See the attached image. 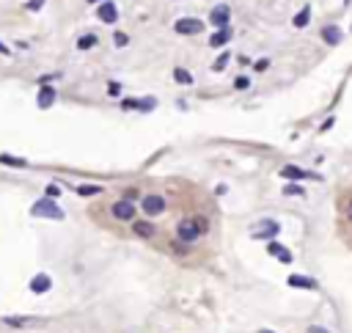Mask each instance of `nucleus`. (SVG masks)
Returning <instances> with one entry per match:
<instances>
[{"label": "nucleus", "mask_w": 352, "mask_h": 333, "mask_svg": "<svg viewBox=\"0 0 352 333\" xmlns=\"http://www.w3.org/2000/svg\"><path fill=\"white\" fill-rule=\"evenodd\" d=\"M259 333H275V330H267V328H261V330H259Z\"/></svg>", "instance_id": "58836bf2"}, {"label": "nucleus", "mask_w": 352, "mask_h": 333, "mask_svg": "<svg viewBox=\"0 0 352 333\" xmlns=\"http://www.w3.org/2000/svg\"><path fill=\"white\" fill-rule=\"evenodd\" d=\"M319 36H322V42H325V44L336 47V44H341V28H338V25H325Z\"/></svg>", "instance_id": "2eb2a0df"}, {"label": "nucleus", "mask_w": 352, "mask_h": 333, "mask_svg": "<svg viewBox=\"0 0 352 333\" xmlns=\"http://www.w3.org/2000/svg\"><path fill=\"white\" fill-rule=\"evenodd\" d=\"M140 209H143L149 218H157V215H162L168 209V201L160 196V193H146V196L140 198Z\"/></svg>", "instance_id": "20e7f679"}, {"label": "nucleus", "mask_w": 352, "mask_h": 333, "mask_svg": "<svg viewBox=\"0 0 352 333\" xmlns=\"http://www.w3.org/2000/svg\"><path fill=\"white\" fill-rule=\"evenodd\" d=\"M97 42H99V39H97V33H83V36H80L77 39V50H94V47H97Z\"/></svg>", "instance_id": "6ab92c4d"}, {"label": "nucleus", "mask_w": 352, "mask_h": 333, "mask_svg": "<svg viewBox=\"0 0 352 333\" xmlns=\"http://www.w3.org/2000/svg\"><path fill=\"white\" fill-rule=\"evenodd\" d=\"M97 17L105 22V25H113V22L119 20V9H116L113 0H102V3L97 6Z\"/></svg>", "instance_id": "6e6552de"}, {"label": "nucleus", "mask_w": 352, "mask_h": 333, "mask_svg": "<svg viewBox=\"0 0 352 333\" xmlns=\"http://www.w3.org/2000/svg\"><path fill=\"white\" fill-rule=\"evenodd\" d=\"M228 58H231V52H220V58L212 63V72H223V69H226V63H228Z\"/></svg>", "instance_id": "a878e982"}, {"label": "nucleus", "mask_w": 352, "mask_h": 333, "mask_svg": "<svg viewBox=\"0 0 352 333\" xmlns=\"http://www.w3.org/2000/svg\"><path fill=\"white\" fill-rule=\"evenodd\" d=\"M0 55H6V58H9V55H11V50H9V47H6V44H3V42H0Z\"/></svg>", "instance_id": "4c0bfd02"}, {"label": "nucleus", "mask_w": 352, "mask_h": 333, "mask_svg": "<svg viewBox=\"0 0 352 333\" xmlns=\"http://www.w3.org/2000/svg\"><path fill=\"white\" fill-rule=\"evenodd\" d=\"M121 110H143V99H135V97H127V99H121Z\"/></svg>", "instance_id": "4be33fe9"}, {"label": "nucleus", "mask_w": 352, "mask_h": 333, "mask_svg": "<svg viewBox=\"0 0 352 333\" xmlns=\"http://www.w3.org/2000/svg\"><path fill=\"white\" fill-rule=\"evenodd\" d=\"M201 237L204 234H201V229L196 226V220H193V218H185V220L176 223V239H182V242L193 245V242H198Z\"/></svg>", "instance_id": "7ed1b4c3"}, {"label": "nucleus", "mask_w": 352, "mask_h": 333, "mask_svg": "<svg viewBox=\"0 0 352 333\" xmlns=\"http://www.w3.org/2000/svg\"><path fill=\"white\" fill-rule=\"evenodd\" d=\"M108 94L110 97H121V83H108Z\"/></svg>", "instance_id": "7c9ffc66"}, {"label": "nucleus", "mask_w": 352, "mask_h": 333, "mask_svg": "<svg viewBox=\"0 0 352 333\" xmlns=\"http://www.w3.org/2000/svg\"><path fill=\"white\" fill-rule=\"evenodd\" d=\"M308 333H330V330H327V328H319V325H311Z\"/></svg>", "instance_id": "c9c22d12"}, {"label": "nucleus", "mask_w": 352, "mask_h": 333, "mask_svg": "<svg viewBox=\"0 0 352 333\" xmlns=\"http://www.w3.org/2000/svg\"><path fill=\"white\" fill-rule=\"evenodd\" d=\"M333 121H336V119H333V116H330V119H327L325 124H322V132H325V130H330V127H333Z\"/></svg>", "instance_id": "e433bc0d"}, {"label": "nucleus", "mask_w": 352, "mask_h": 333, "mask_svg": "<svg viewBox=\"0 0 352 333\" xmlns=\"http://www.w3.org/2000/svg\"><path fill=\"white\" fill-rule=\"evenodd\" d=\"M259 229H253V239H275L281 234V226L278 220H261V223H256Z\"/></svg>", "instance_id": "423d86ee"}, {"label": "nucleus", "mask_w": 352, "mask_h": 333, "mask_svg": "<svg viewBox=\"0 0 352 333\" xmlns=\"http://www.w3.org/2000/svg\"><path fill=\"white\" fill-rule=\"evenodd\" d=\"M171 251H173V254H179V256H187V254H190V245L182 242V239H173V242H171Z\"/></svg>", "instance_id": "393cba45"}, {"label": "nucleus", "mask_w": 352, "mask_h": 333, "mask_svg": "<svg viewBox=\"0 0 352 333\" xmlns=\"http://www.w3.org/2000/svg\"><path fill=\"white\" fill-rule=\"evenodd\" d=\"M231 36H234V31H231L228 25H226V28H218V31H215L212 36H209V47L218 50V47H223V44L231 42Z\"/></svg>", "instance_id": "4468645a"}, {"label": "nucleus", "mask_w": 352, "mask_h": 333, "mask_svg": "<svg viewBox=\"0 0 352 333\" xmlns=\"http://www.w3.org/2000/svg\"><path fill=\"white\" fill-rule=\"evenodd\" d=\"M42 6H44V0H28V9L31 11H39Z\"/></svg>", "instance_id": "f704fd0d"}, {"label": "nucleus", "mask_w": 352, "mask_h": 333, "mask_svg": "<svg viewBox=\"0 0 352 333\" xmlns=\"http://www.w3.org/2000/svg\"><path fill=\"white\" fill-rule=\"evenodd\" d=\"M113 42H116V47H127V44H130V36H127V33H121V31H116L113 33Z\"/></svg>", "instance_id": "cd10ccee"}, {"label": "nucleus", "mask_w": 352, "mask_h": 333, "mask_svg": "<svg viewBox=\"0 0 352 333\" xmlns=\"http://www.w3.org/2000/svg\"><path fill=\"white\" fill-rule=\"evenodd\" d=\"M248 86H250V77H245V74H239V77L234 80V89H237V91H245Z\"/></svg>", "instance_id": "c85d7f7f"}, {"label": "nucleus", "mask_w": 352, "mask_h": 333, "mask_svg": "<svg viewBox=\"0 0 352 333\" xmlns=\"http://www.w3.org/2000/svg\"><path fill=\"white\" fill-rule=\"evenodd\" d=\"M308 22H311V6H303V9H300V11H297V14H295V20H292V25H295V28H306Z\"/></svg>", "instance_id": "a211bd4d"}, {"label": "nucleus", "mask_w": 352, "mask_h": 333, "mask_svg": "<svg viewBox=\"0 0 352 333\" xmlns=\"http://www.w3.org/2000/svg\"><path fill=\"white\" fill-rule=\"evenodd\" d=\"M124 198H130V201H138V198H143V196H140V193H138V190H135V188H127V193H124Z\"/></svg>", "instance_id": "2f4dec72"}, {"label": "nucleus", "mask_w": 352, "mask_h": 333, "mask_svg": "<svg viewBox=\"0 0 352 333\" xmlns=\"http://www.w3.org/2000/svg\"><path fill=\"white\" fill-rule=\"evenodd\" d=\"M6 325H14V328H22V325H28L31 319H20V317H3Z\"/></svg>", "instance_id": "c756f323"}, {"label": "nucleus", "mask_w": 352, "mask_h": 333, "mask_svg": "<svg viewBox=\"0 0 352 333\" xmlns=\"http://www.w3.org/2000/svg\"><path fill=\"white\" fill-rule=\"evenodd\" d=\"M85 3H102V0H85Z\"/></svg>", "instance_id": "ea45409f"}, {"label": "nucleus", "mask_w": 352, "mask_h": 333, "mask_svg": "<svg viewBox=\"0 0 352 333\" xmlns=\"http://www.w3.org/2000/svg\"><path fill=\"white\" fill-rule=\"evenodd\" d=\"M281 177L289 179V182H297V179H319L322 182V177H316V174H311V171H306V168H300V165H284L281 168Z\"/></svg>", "instance_id": "9d476101"}, {"label": "nucleus", "mask_w": 352, "mask_h": 333, "mask_svg": "<svg viewBox=\"0 0 352 333\" xmlns=\"http://www.w3.org/2000/svg\"><path fill=\"white\" fill-rule=\"evenodd\" d=\"M0 165H9V168H28V160H22V157H11V154H0Z\"/></svg>", "instance_id": "aec40b11"}, {"label": "nucleus", "mask_w": 352, "mask_h": 333, "mask_svg": "<svg viewBox=\"0 0 352 333\" xmlns=\"http://www.w3.org/2000/svg\"><path fill=\"white\" fill-rule=\"evenodd\" d=\"M132 234L140 237V239H151V237H157V226L151 223V220H138L135 218L132 220Z\"/></svg>", "instance_id": "9b49d317"}, {"label": "nucleus", "mask_w": 352, "mask_h": 333, "mask_svg": "<svg viewBox=\"0 0 352 333\" xmlns=\"http://www.w3.org/2000/svg\"><path fill=\"white\" fill-rule=\"evenodd\" d=\"M31 215L33 218H44V220H63L66 218V212L61 209V204H58L55 198H50V196L39 198V201L31 207Z\"/></svg>", "instance_id": "f257e3e1"}, {"label": "nucleus", "mask_w": 352, "mask_h": 333, "mask_svg": "<svg viewBox=\"0 0 352 333\" xmlns=\"http://www.w3.org/2000/svg\"><path fill=\"white\" fill-rule=\"evenodd\" d=\"M267 66H270V61H267V58H261V61H256V63H253V69H256V72H264Z\"/></svg>", "instance_id": "72a5a7b5"}, {"label": "nucleus", "mask_w": 352, "mask_h": 333, "mask_svg": "<svg viewBox=\"0 0 352 333\" xmlns=\"http://www.w3.org/2000/svg\"><path fill=\"white\" fill-rule=\"evenodd\" d=\"M286 284L295 286V289H316V281L308 276H297V273H292L289 278H286Z\"/></svg>", "instance_id": "dca6fc26"}, {"label": "nucleus", "mask_w": 352, "mask_h": 333, "mask_svg": "<svg viewBox=\"0 0 352 333\" xmlns=\"http://www.w3.org/2000/svg\"><path fill=\"white\" fill-rule=\"evenodd\" d=\"M47 196L58 198V196H61V188H58V185H47Z\"/></svg>", "instance_id": "473e14b6"}, {"label": "nucleus", "mask_w": 352, "mask_h": 333, "mask_svg": "<svg viewBox=\"0 0 352 333\" xmlns=\"http://www.w3.org/2000/svg\"><path fill=\"white\" fill-rule=\"evenodd\" d=\"M173 80H176L179 86H193V74L187 72V69H182V66L173 69Z\"/></svg>", "instance_id": "412c9836"}, {"label": "nucleus", "mask_w": 352, "mask_h": 333, "mask_svg": "<svg viewBox=\"0 0 352 333\" xmlns=\"http://www.w3.org/2000/svg\"><path fill=\"white\" fill-rule=\"evenodd\" d=\"M74 190H77L80 196H99V193H102V188H99V185H77Z\"/></svg>", "instance_id": "5701e85b"}, {"label": "nucleus", "mask_w": 352, "mask_h": 333, "mask_svg": "<svg viewBox=\"0 0 352 333\" xmlns=\"http://www.w3.org/2000/svg\"><path fill=\"white\" fill-rule=\"evenodd\" d=\"M228 20H231V6H226V3H218L212 11H209V22H212L215 28H226Z\"/></svg>", "instance_id": "0eeeda50"}, {"label": "nucleus", "mask_w": 352, "mask_h": 333, "mask_svg": "<svg viewBox=\"0 0 352 333\" xmlns=\"http://www.w3.org/2000/svg\"><path fill=\"white\" fill-rule=\"evenodd\" d=\"M267 254L275 256L281 265H292V259H295V256H292V251L286 248V245H281L278 239H270V242H267Z\"/></svg>", "instance_id": "1a4fd4ad"}, {"label": "nucleus", "mask_w": 352, "mask_h": 333, "mask_svg": "<svg viewBox=\"0 0 352 333\" xmlns=\"http://www.w3.org/2000/svg\"><path fill=\"white\" fill-rule=\"evenodd\" d=\"M28 289H31L33 295H44V292L52 289V278L47 276V273H36V276L31 278V284H28Z\"/></svg>", "instance_id": "f8f14e48"}, {"label": "nucleus", "mask_w": 352, "mask_h": 333, "mask_svg": "<svg viewBox=\"0 0 352 333\" xmlns=\"http://www.w3.org/2000/svg\"><path fill=\"white\" fill-rule=\"evenodd\" d=\"M110 215L121 223H132L135 215H138V204L130 201V198H119L116 204H110Z\"/></svg>", "instance_id": "f03ea898"}, {"label": "nucleus", "mask_w": 352, "mask_h": 333, "mask_svg": "<svg viewBox=\"0 0 352 333\" xmlns=\"http://www.w3.org/2000/svg\"><path fill=\"white\" fill-rule=\"evenodd\" d=\"M55 97H58V91L52 89V86H42V89H39V94H36V105L42 110H47V108H52V105H55Z\"/></svg>", "instance_id": "ddd939ff"}, {"label": "nucleus", "mask_w": 352, "mask_h": 333, "mask_svg": "<svg viewBox=\"0 0 352 333\" xmlns=\"http://www.w3.org/2000/svg\"><path fill=\"white\" fill-rule=\"evenodd\" d=\"M284 196H306V190L300 188V185H284Z\"/></svg>", "instance_id": "bb28decb"}, {"label": "nucleus", "mask_w": 352, "mask_h": 333, "mask_svg": "<svg viewBox=\"0 0 352 333\" xmlns=\"http://www.w3.org/2000/svg\"><path fill=\"white\" fill-rule=\"evenodd\" d=\"M173 31L179 33V36H198V33L204 31V22L196 20V17H182V20L173 22Z\"/></svg>", "instance_id": "39448f33"}, {"label": "nucleus", "mask_w": 352, "mask_h": 333, "mask_svg": "<svg viewBox=\"0 0 352 333\" xmlns=\"http://www.w3.org/2000/svg\"><path fill=\"white\" fill-rule=\"evenodd\" d=\"M338 209H341V218L344 223L352 226V196H344L341 201H338Z\"/></svg>", "instance_id": "f3484780"}, {"label": "nucleus", "mask_w": 352, "mask_h": 333, "mask_svg": "<svg viewBox=\"0 0 352 333\" xmlns=\"http://www.w3.org/2000/svg\"><path fill=\"white\" fill-rule=\"evenodd\" d=\"M193 220H196V226L201 229V234L207 237L209 234V218H207V215H193Z\"/></svg>", "instance_id": "b1692460"}]
</instances>
